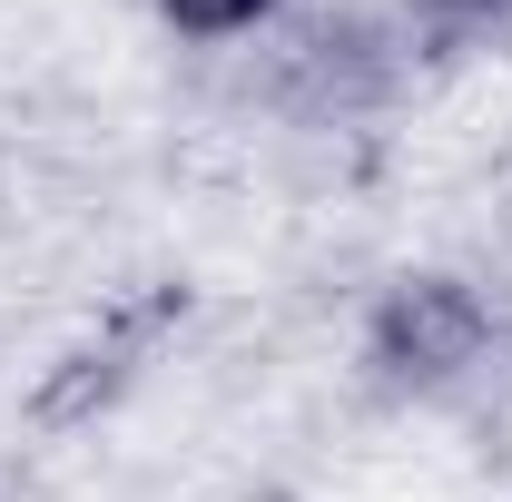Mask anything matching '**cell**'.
<instances>
[{"instance_id":"1","label":"cell","mask_w":512,"mask_h":502,"mask_svg":"<svg viewBox=\"0 0 512 502\" xmlns=\"http://www.w3.org/2000/svg\"><path fill=\"white\" fill-rule=\"evenodd\" d=\"M483 345H493V306L463 276H404L365 335V355L394 384H453L463 365H483Z\"/></svg>"},{"instance_id":"2","label":"cell","mask_w":512,"mask_h":502,"mask_svg":"<svg viewBox=\"0 0 512 502\" xmlns=\"http://www.w3.org/2000/svg\"><path fill=\"white\" fill-rule=\"evenodd\" d=\"M158 10H168L188 40H227V30H256L276 0H158Z\"/></svg>"},{"instance_id":"3","label":"cell","mask_w":512,"mask_h":502,"mask_svg":"<svg viewBox=\"0 0 512 502\" xmlns=\"http://www.w3.org/2000/svg\"><path fill=\"white\" fill-rule=\"evenodd\" d=\"M444 30H512V0H424Z\"/></svg>"}]
</instances>
